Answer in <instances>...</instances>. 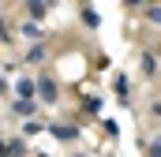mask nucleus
Masks as SVG:
<instances>
[{
    "label": "nucleus",
    "mask_w": 161,
    "mask_h": 157,
    "mask_svg": "<svg viewBox=\"0 0 161 157\" xmlns=\"http://www.w3.org/2000/svg\"><path fill=\"white\" fill-rule=\"evenodd\" d=\"M38 94L45 97V101H53V97H56V82H53L49 75H41V78H38Z\"/></svg>",
    "instance_id": "nucleus-1"
},
{
    "label": "nucleus",
    "mask_w": 161,
    "mask_h": 157,
    "mask_svg": "<svg viewBox=\"0 0 161 157\" xmlns=\"http://www.w3.org/2000/svg\"><path fill=\"white\" fill-rule=\"evenodd\" d=\"M15 90H19V97H26V101L34 97V82H30V78H26V75L19 78V86H15Z\"/></svg>",
    "instance_id": "nucleus-2"
},
{
    "label": "nucleus",
    "mask_w": 161,
    "mask_h": 157,
    "mask_svg": "<svg viewBox=\"0 0 161 157\" xmlns=\"http://www.w3.org/2000/svg\"><path fill=\"white\" fill-rule=\"evenodd\" d=\"M26 11H30V19H45V4L41 0H26Z\"/></svg>",
    "instance_id": "nucleus-3"
},
{
    "label": "nucleus",
    "mask_w": 161,
    "mask_h": 157,
    "mask_svg": "<svg viewBox=\"0 0 161 157\" xmlns=\"http://www.w3.org/2000/svg\"><path fill=\"white\" fill-rule=\"evenodd\" d=\"M53 135H56V138H64V142H71L79 131H75V127H53Z\"/></svg>",
    "instance_id": "nucleus-4"
},
{
    "label": "nucleus",
    "mask_w": 161,
    "mask_h": 157,
    "mask_svg": "<svg viewBox=\"0 0 161 157\" xmlns=\"http://www.w3.org/2000/svg\"><path fill=\"white\" fill-rule=\"evenodd\" d=\"M15 112H23V116H30V112H34V101H26V97H23V101H15Z\"/></svg>",
    "instance_id": "nucleus-5"
},
{
    "label": "nucleus",
    "mask_w": 161,
    "mask_h": 157,
    "mask_svg": "<svg viewBox=\"0 0 161 157\" xmlns=\"http://www.w3.org/2000/svg\"><path fill=\"white\" fill-rule=\"evenodd\" d=\"M82 19H86V26H97V11H94V8H86V11H82Z\"/></svg>",
    "instance_id": "nucleus-6"
},
{
    "label": "nucleus",
    "mask_w": 161,
    "mask_h": 157,
    "mask_svg": "<svg viewBox=\"0 0 161 157\" xmlns=\"http://www.w3.org/2000/svg\"><path fill=\"white\" fill-rule=\"evenodd\" d=\"M154 68H158V64H154V56L146 52V56H142V71H146V75H154Z\"/></svg>",
    "instance_id": "nucleus-7"
},
{
    "label": "nucleus",
    "mask_w": 161,
    "mask_h": 157,
    "mask_svg": "<svg viewBox=\"0 0 161 157\" xmlns=\"http://www.w3.org/2000/svg\"><path fill=\"white\" fill-rule=\"evenodd\" d=\"M146 19H150V23H158V26H161V8H146Z\"/></svg>",
    "instance_id": "nucleus-8"
},
{
    "label": "nucleus",
    "mask_w": 161,
    "mask_h": 157,
    "mask_svg": "<svg viewBox=\"0 0 161 157\" xmlns=\"http://www.w3.org/2000/svg\"><path fill=\"white\" fill-rule=\"evenodd\" d=\"M150 154H154V157H161V142H150Z\"/></svg>",
    "instance_id": "nucleus-9"
},
{
    "label": "nucleus",
    "mask_w": 161,
    "mask_h": 157,
    "mask_svg": "<svg viewBox=\"0 0 161 157\" xmlns=\"http://www.w3.org/2000/svg\"><path fill=\"white\" fill-rule=\"evenodd\" d=\"M0 38H8V26H4V23H0Z\"/></svg>",
    "instance_id": "nucleus-10"
},
{
    "label": "nucleus",
    "mask_w": 161,
    "mask_h": 157,
    "mask_svg": "<svg viewBox=\"0 0 161 157\" xmlns=\"http://www.w3.org/2000/svg\"><path fill=\"white\" fill-rule=\"evenodd\" d=\"M127 4H139V0H127Z\"/></svg>",
    "instance_id": "nucleus-11"
}]
</instances>
